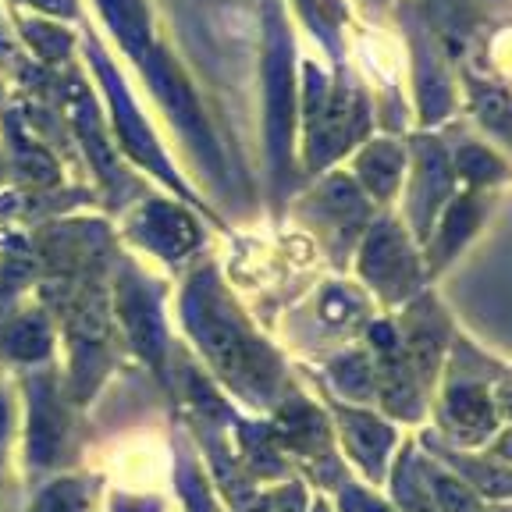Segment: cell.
Returning <instances> with one entry per match:
<instances>
[{"label": "cell", "mask_w": 512, "mask_h": 512, "mask_svg": "<svg viewBox=\"0 0 512 512\" xmlns=\"http://www.w3.org/2000/svg\"><path fill=\"white\" fill-rule=\"evenodd\" d=\"M185 324L196 335L207 360L221 370L228 381H235L242 392L271 395L278 370L271 352L246 331L235 310L228 306L224 292L217 288L214 274H200L185 292Z\"/></svg>", "instance_id": "1"}, {"label": "cell", "mask_w": 512, "mask_h": 512, "mask_svg": "<svg viewBox=\"0 0 512 512\" xmlns=\"http://www.w3.org/2000/svg\"><path fill=\"white\" fill-rule=\"evenodd\" d=\"M267 143H271L274 175L285 178L292 125H296V75H292V40L278 11H267Z\"/></svg>", "instance_id": "2"}, {"label": "cell", "mask_w": 512, "mask_h": 512, "mask_svg": "<svg viewBox=\"0 0 512 512\" xmlns=\"http://www.w3.org/2000/svg\"><path fill=\"white\" fill-rule=\"evenodd\" d=\"M143 68H146V75L153 79V86H157L160 100L168 104L171 118L182 125L185 136H189L192 143H196V150L207 157L210 171H214V175H221V157H217V146H214V139H210V128H207V121H203V111H200V104H196L192 89L185 86V79L175 72V64L160 54V50H153V54L143 61Z\"/></svg>", "instance_id": "3"}, {"label": "cell", "mask_w": 512, "mask_h": 512, "mask_svg": "<svg viewBox=\"0 0 512 512\" xmlns=\"http://www.w3.org/2000/svg\"><path fill=\"white\" fill-rule=\"evenodd\" d=\"M93 61H96V72H100V79H104L107 93H111L114 125H118V136H121V143H125V150L132 153V157H136L139 164H146V168L157 171L160 178L175 182V175L168 171V160H164V153H160L157 143H153L150 128H146L143 121H139L136 107H132V100H128V93H125V86H121V79L114 75L111 61H107V57L100 54V50H93Z\"/></svg>", "instance_id": "4"}, {"label": "cell", "mask_w": 512, "mask_h": 512, "mask_svg": "<svg viewBox=\"0 0 512 512\" xmlns=\"http://www.w3.org/2000/svg\"><path fill=\"white\" fill-rule=\"evenodd\" d=\"M363 274L377 288H384L388 296H399L402 288L413 285V256H409L406 242L392 224H377L374 228L367 249H363Z\"/></svg>", "instance_id": "5"}, {"label": "cell", "mask_w": 512, "mask_h": 512, "mask_svg": "<svg viewBox=\"0 0 512 512\" xmlns=\"http://www.w3.org/2000/svg\"><path fill=\"white\" fill-rule=\"evenodd\" d=\"M356 121H360V104H356L352 89L342 82V86L324 100L317 118L310 121L313 125V146H310L313 164H328L335 153H342L345 146H349L352 132H356Z\"/></svg>", "instance_id": "6"}, {"label": "cell", "mask_w": 512, "mask_h": 512, "mask_svg": "<svg viewBox=\"0 0 512 512\" xmlns=\"http://www.w3.org/2000/svg\"><path fill=\"white\" fill-rule=\"evenodd\" d=\"M64 438V420L61 409H57V395L50 381H36L32 384V409H29V459L32 463H54L57 448Z\"/></svg>", "instance_id": "7"}, {"label": "cell", "mask_w": 512, "mask_h": 512, "mask_svg": "<svg viewBox=\"0 0 512 512\" xmlns=\"http://www.w3.org/2000/svg\"><path fill=\"white\" fill-rule=\"evenodd\" d=\"M121 317H125V328L136 342V349L143 352L150 367L160 370V356H164V324H160V313L153 306V299L146 296L143 288L125 285L121 292Z\"/></svg>", "instance_id": "8"}, {"label": "cell", "mask_w": 512, "mask_h": 512, "mask_svg": "<svg viewBox=\"0 0 512 512\" xmlns=\"http://www.w3.org/2000/svg\"><path fill=\"white\" fill-rule=\"evenodd\" d=\"M143 239L150 242L153 249H160L164 256H182L185 249L196 246L200 232H196V224H192L178 207L150 203L143 214Z\"/></svg>", "instance_id": "9"}, {"label": "cell", "mask_w": 512, "mask_h": 512, "mask_svg": "<svg viewBox=\"0 0 512 512\" xmlns=\"http://www.w3.org/2000/svg\"><path fill=\"white\" fill-rule=\"evenodd\" d=\"M100 8H104L107 22L114 25V32L121 36L125 50L136 57L139 64L153 54V43H150V18H146L143 0H100Z\"/></svg>", "instance_id": "10"}, {"label": "cell", "mask_w": 512, "mask_h": 512, "mask_svg": "<svg viewBox=\"0 0 512 512\" xmlns=\"http://www.w3.org/2000/svg\"><path fill=\"white\" fill-rule=\"evenodd\" d=\"M342 420H345V434H349V445H352V452H356V459H360L367 470L377 473L381 470L384 452L392 448V431L367 413H342Z\"/></svg>", "instance_id": "11"}, {"label": "cell", "mask_w": 512, "mask_h": 512, "mask_svg": "<svg viewBox=\"0 0 512 512\" xmlns=\"http://www.w3.org/2000/svg\"><path fill=\"white\" fill-rule=\"evenodd\" d=\"M363 182L370 185L374 196H392L395 185H399V171H402V153L388 143H377L363 153L360 160Z\"/></svg>", "instance_id": "12"}, {"label": "cell", "mask_w": 512, "mask_h": 512, "mask_svg": "<svg viewBox=\"0 0 512 512\" xmlns=\"http://www.w3.org/2000/svg\"><path fill=\"white\" fill-rule=\"evenodd\" d=\"M448 413L456 424H463L466 431H484L491 427V399L484 388H473V384H463L456 392L448 395Z\"/></svg>", "instance_id": "13"}, {"label": "cell", "mask_w": 512, "mask_h": 512, "mask_svg": "<svg viewBox=\"0 0 512 512\" xmlns=\"http://www.w3.org/2000/svg\"><path fill=\"white\" fill-rule=\"evenodd\" d=\"M50 349V331L43 324V317H25L8 331V352L18 360H40Z\"/></svg>", "instance_id": "14"}, {"label": "cell", "mask_w": 512, "mask_h": 512, "mask_svg": "<svg viewBox=\"0 0 512 512\" xmlns=\"http://www.w3.org/2000/svg\"><path fill=\"white\" fill-rule=\"evenodd\" d=\"M299 8H303V15L310 18L313 32H320V36L335 47V36H338V29H342V22H345L342 0H299Z\"/></svg>", "instance_id": "15"}, {"label": "cell", "mask_w": 512, "mask_h": 512, "mask_svg": "<svg viewBox=\"0 0 512 512\" xmlns=\"http://www.w3.org/2000/svg\"><path fill=\"white\" fill-rule=\"evenodd\" d=\"M75 121H79V132H82V139H86V150H89V157L96 160V168H100V175L114 178L111 150H107L104 136H100V128H96L93 107H89L86 100H79V111H75Z\"/></svg>", "instance_id": "16"}, {"label": "cell", "mask_w": 512, "mask_h": 512, "mask_svg": "<svg viewBox=\"0 0 512 512\" xmlns=\"http://www.w3.org/2000/svg\"><path fill=\"white\" fill-rule=\"evenodd\" d=\"M384 399H388V406L395 409V413L402 416H416V392H413V381H409V374L399 367V363H392V367L384 370Z\"/></svg>", "instance_id": "17"}, {"label": "cell", "mask_w": 512, "mask_h": 512, "mask_svg": "<svg viewBox=\"0 0 512 512\" xmlns=\"http://www.w3.org/2000/svg\"><path fill=\"white\" fill-rule=\"evenodd\" d=\"M278 431L285 434L292 445H310V441L320 438V420H317V413H310L306 406H296L278 420Z\"/></svg>", "instance_id": "18"}, {"label": "cell", "mask_w": 512, "mask_h": 512, "mask_svg": "<svg viewBox=\"0 0 512 512\" xmlns=\"http://www.w3.org/2000/svg\"><path fill=\"white\" fill-rule=\"evenodd\" d=\"M82 502H86V491L75 480H61V484L43 491L32 512H82Z\"/></svg>", "instance_id": "19"}, {"label": "cell", "mask_w": 512, "mask_h": 512, "mask_svg": "<svg viewBox=\"0 0 512 512\" xmlns=\"http://www.w3.org/2000/svg\"><path fill=\"white\" fill-rule=\"evenodd\" d=\"M335 381L342 392L349 395H367L370 384H374V370L367 367V360H360V356H352V360L338 363L335 367Z\"/></svg>", "instance_id": "20"}, {"label": "cell", "mask_w": 512, "mask_h": 512, "mask_svg": "<svg viewBox=\"0 0 512 512\" xmlns=\"http://www.w3.org/2000/svg\"><path fill=\"white\" fill-rule=\"evenodd\" d=\"M473 221H477V210H473L470 203L452 210V217H448V224H445V235H441V253H452V249L470 235Z\"/></svg>", "instance_id": "21"}, {"label": "cell", "mask_w": 512, "mask_h": 512, "mask_svg": "<svg viewBox=\"0 0 512 512\" xmlns=\"http://www.w3.org/2000/svg\"><path fill=\"white\" fill-rule=\"evenodd\" d=\"M438 498L448 512H480L470 491H466L463 484H456V480H448V477H438Z\"/></svg>", "instance_id": "22"}, {"label": "cell", "mask_w": 512, "mask_h": 512, "mask_svg": "<svg viewBox=\"0 0 512 512\" xmlns=\"http://www.w3.org/2000/svg\"><path fill=\"white\" fill-rule=\"evenodd\" d=\"M395 495L406 505L409 512H431V505L420 498V480L413 477V466L406 463V470H399V484H395Z\"/></svg>", "instance_id": "23"}, {"label": "cell", "mask_w": 512, "mask_h": 512, "mask_svg": "<svg viewBox=\"0 0 512 512\" xmlns=\"http://www.w3.org/2000/svg\"><path fill=\"white\" fill-rule=\"evenodd\" d=\"M495 160L488 157V153H480V150H466L463 160H459V171H466L470 178H491L495 175Z\"/></svg>", "instance_id": "24"}, {"label": "cell", "mask_w": 512, "mask_h": 512, "mask_svg": "<svg viewBox=\"0 0 512 512\" xmlns=\"http://www.w3.org/2000/svg\"><path fill=\"white\" fill-rule=\"evenodd\" d=\"M342 512H388V509H384V505H377L374 498H367L363 491L349 488L342 495Z\"/></svg>", "instance_id": "25"}, {"label": "cell", "mask_w": 512, "mask_h": 512, "mask_svg": "<svg viewBox=\"0 0 512 512\" xmlns=\"http://www.w3.org/2000/svg\"><path fill=\"white\" fill-rule=\"evenodd\" d=\"M349 310H356V306H352V299L345 296V292H331V296L324 299V317H328V320H345V317H352Z\"/></svg>", "instance_id": "26"}, {"label": "cell", "mask_w": 512, "mask_h": 512, "mask_svg": "<svg viewBox=\"0 0 512 512\" xmlns=\"http://www.w3.org/2000/svg\"><path fill=\"white\" fill-rule=\"evenodd\" d=\"M271 509L274 512H303V495L296 488L292 491H281L278 498H271Z\"/></svg>", "instance_id": "27"}, {"label": "cell", "mask_w": 512, "mask_h": 512, "mask_svg": "<svg viewBox=\"0 0 512 512\" xmlns=\"http://www.w3.org/2000/svg\"><path fill=\"white\" fill-rule=\"evenodd\" d=\"M36 4H43V8H50V11H68V8H72L68 0H36Z\"/></svg>", "instance_id": "28"}, {"label": "cell", "mask_w": 512, "mask_h": 512, "mask_svg": "<svg viewBox=\"0 0 512 512\" xmlns=\"http://www.w3.org/2000/svg\"><path fill=\"white\" fill-rule=\"evenodd\" d=\"M4 424H8V409H4V402H0V434H4Z\"/></svg>", "instance_id": "29"}, {"label": "cell", "mask_w": 512, "mask_h": 512, "mask_svg": "<svg viewBox=\"0 0 512 512\" xmlns=\"http://www.w3.org/2000/svg\"><path fill=\"white\" fill-rule=\"evenodd\" d=\"M317 512H324V509H317Z\"/></svg>", "instance_id": "30"}]
</instances>
